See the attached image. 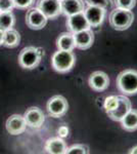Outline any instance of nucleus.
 I'll return each mask as SVG.
<instances>
[{"label": "nucleus", "mask_w": 137, "mask_h": 154, "mask_svg": "<svg viewBox=\"0 0 137 154\" xmlns=\"http://www.w3.org/2000/svg\"><path fill=\"white\" fill-rule=\"evenodd\" d=\"M46 108L51 117L59 118L67 113L69 109V104L64 97L53 96L47 102Z\"/></svg>", "instance_id": "nucleus-5"}, {"label": "nucleus", "mask_w": 137, "mask_h": 154, "mask_svg": "<svg viewBox=\"0 0 137 154\" xmlns=\"http://www.w3.org/2000/svg\"><path fill=\"white\" fill-rule=\"evenodd\" d=\"M118 102H119V97L118 96H109L108 98L106 99V101H104V110H106V112L108 113L109 111L114 110L115 108L117 107L118 105Z\"/></svg>", "instance_id": "nucleus-22"}, {"label": "nucleus", "mask_w": 137, "mask_h": 154, "mask_svg": "<svg viewBox=\"0 0 137 154\" xmlns=\"http://www.w3.org/2000/svg\"><path fill=\"white\" fill-rule=\"evenodd\" d=\"M3 39H4V31L2 29H0V45L3 44Z\"/></svg>", "instance_id": "nucleus-28"}, {"label": "nucleus", "mask_w": 137, "mask_h": 154, "mask_svg": "<svg viewBox=\"0 0 137 154\" xmlns=\"http://www.w3.org/2000/svg\"><path fill=\"white\" fill-rule=\"evenodd\" d=\"M35 0H13L14 7L19 9H26L33 5Z\"/></svg>", "instance_id": "nucleus-25"}, {"label": "nucleus", "mask_w": 137, "mask_h": 154, "mask_svg": "<svg viewBox=\"0 0 137 154\" xmlns=\"http://www.w3.org/2000/svg\"><path fill=\"white\" fill-rule=\"evenodd\" d=\"M75 39V46L79 49H88L91 48L94 41V33L91 29H86L73 34Z\"/></svg>", "instance_id": "nucleus-14"}, {"label": "nucleus", "mask_w": 137, "mask_h": 154, "mask_svg": "<svg viewBox=\"0 0 137 154\" xmlns=\"http://www.w3.org/2000/svg\"><path fill=\"white\" fill-rule=\"evenodd\" d=\"M115 4L118 8L131 11L136 5V0H115Z\"/></svg>", "instance_id": "nucleus-24"}, {"label": "nucleus", "mask_w": 137, "mask_h": 154, "mask_svg": "<svg viewBox=\"0 0 137 154\" xmlns=\"http://www.w3.org/2000/svg\"><path fill=\"white\" fill-rule=\"evenodd\" d=\"M57 134L61 138H66V137L69 136V128L66 125L59 126V128L57 130Z\"/></svg>", "instance_id": "nucleus-27"}, {"label": "nucleus", "mask_w": 137, "mask_h": 154, "mask_svg": "<svg viewBox=\"0 0 137 154\" xmlns=\"http://www.w3.org/2000/svg\"><path fill=\"white\" fill-rule=\"evenodd\" d=\"M56 46L58 49L61 51H73V49L76 48L75 46V39L74 35L71 32H64L57 37Z\"/></svg>", "instance_id": "nucleus-17"}, {"label": "nucleus", "mask_w": 137, "mask_h": 154, "mask_svg": "<svg viewBox=\"0 0 137 154\" xmlns=\"http://www.w3.org/2000/svg\"><path fill=\"white\" fill-rule=\"evenodd\" d=\"M44 51L35 46H27L23 48L19 54V64L24 69H35L40 64Z\"/></svg>", "instance_id": "nucleus-2"}, {"label": "nucleus", "mask_w": 137, "mask_h": 154, "mask_svg": "<svg viewBox=\"0 0 137 154\" xmlns=\"http://www.w3.org/2000/svg\"><path fill=\"white\" fill-rule=\"evenodd\" d=\"M5 126L8 134L16 136L24 133L27 128V125L24 119V116L19 115V114H13V115L9 116L7 118Z\"/></svg>", "instance_id": "nucleus-12"}, {"label": "nucleus", "mask_w": 137, "mask_h": 154, "mask_svg": "<svg viewBox=\"0 0 137 154\" xmlns=\"http://www.w3.org/2000/svg\"><path fill=\"white\" fill-rule=\"evenodd\" d=\"M83 14L90 27L96 28L103 23L104 17H106V9L101 8V7L88 5V7H85Z\"/></svg>", "instance_id": "nucleus-10"}, {"label": "nucleus", "mask_w": 137, "mask_h": 154, "mask_svg": "<svg viewBox=\"0 0 137 154\" xmlns=\"http://www.w3.org/2000/svg\"><path fill=\"white\" fill-rule=\"evenodd\" d=\"M67 28L69 29V31L71 33L74 34L76 32L90 29L91 27L88 22H87L83 12H79V14L68 17V20H67Z\"/></svg>", "instance_id": "nucleus-11"}, {"label": "nucleus", "mask_w": 137, "mask_h": 154, "mask_svg": "<svg viewBox=\"0 0 137 154\" xmlns=\"http://www.w3.org/2000/svg\"><path fill=\"white\" fill-rule=\"evenodd\" d=\"M47 19L45 14L39 8H31L27 11L26 14V24L30 29L41 30L46 26Z\"/></svg>", "instance_id": "nucleus-6"}, {"label": "nucleus", "mask_w": 137, "mask_h": 154, "mask_svg": "<svg viewBox=\"0 0 137 154\" xmlns=\"http://www.w3.org/2000/svg\"><path fill=\"white\" fill-rule=\"evenodd\" d=\"M75 56L73 51L58 49L53 54L51 58V66L59 73H67L71 71L75 65Z\"/></svg>", "instance_id": "nucleus-3"}, {"label": "nucleus", "mask_w": 137, "mask_h": 154, "mask_svg": "<svg viewBox=\"0 0 137 154\" xmlns=\"http://www.w3.org/2000/svg\"><path fill=\"white\" fill-rule=\"evenodd\" d=\"M13 7V0H0V11H11Z\"/></svg>", "instance_id": "nucleus-26"}, {"label": "nucleus", "mask_w": 137, "mask_h": 154, "mask_svg": "<svg viewBox=\"0 0 137 154\" xmlns=\"http://www.w3.org/2000/svg\"><path fill=\"white\" fill-rule=\"evenodd\" d=\"M37 8L46 16L47 19H56L61 14V5L59 0H38Z\"/></svg>", "instance_id": "nucleus-7"}, {"label": "nucleus", "mask_w": 137, "mask_h": 154, "mask_svg": "<svg viewBox=\"0 0 137 154\" xmlns=\"http://www.w3.org/2000/svg\"><path fill=\"white\" fill-rule=\"evenodd\" d=\"M24 119L26 121V125L33 128H39L43 125L45 120L43 111L38 107H31L27 109L24 114Z\"/></svg>", "instance_id": "nucleus-9"}, {"label": "nucleus", "mask_w": 137, "mask_h": 154, "mask_svg": "<svg viewBox=\"0 0 137 154\" xmlns=\"http://www.w3.org/2000/svg\"><path fill=\"white\" fill-rule=\"evenodd\" d=\"M117 88L125 96H133L137 94V70L127 69L121 72L117 77Z\"/></svg>", "instance_id": "nucleus-1"}, {"label": "nucleus", "mask_w": 137, "mask_h": 154, "mask_svg": "<svg viewBox=\"0 0 137 154\" xmlns=\"http://www.w3.org/2000/svg\"><path fill=\"white\" fill-rule=\"evenodd\" d=\"M89 148L88 146L83 145V144H76V145L71 146L67 149L66 154H88Z\"/></svg>", "instance_id": "nucleus-21"}, {"label": "nucleus", "mask_w": 137, "mask_h": 154, "mask_svg": "<svg viewBox=\"0 0 137 154\" xmlns=\"http://www.w3.org/2000/svg\"><path fill=\"white\" fill-rule=\"evenodd\" d=\"M85 3L88 5L101 7L103 9H108L112 6V0H85Z\"/></svg>", "instance_id": "nucleus-23"}, {"label": "nucleus", "mask_w": 137, "mask_h": 154, "mask_svg": "<svg viewBox=\"0 0 137 154\" xmlns=\"http://www.w3.org/2000/svg\"><path fill=\"white\" fill-rule=\"evenodd\" d=\"M19 42H21V35L16 30L11 28L4 31V39L2 45L8 48H13L19 45Z\"/></svg>", "instance_id": "nucleus-19"}, {"label": "nucleus", "mask_w": 137, "mask_h": 154, "mask_svg": "<svg viewBox=\"0 0 137 154\" xmlns=\"http://www.w3.org/2000/svg\"><path fill=\"white\" fill-rule=\"evenodd\" d=\"M118 97H119V102H118L117 107L114 110L106 113L109 117L111 118L112 120H115V121H121L124 116L132 109L131 102L127 98V96L122 95Z\"/></svg>", "instance_id": "nucleus-8"}, {"label": "nucleus", "mask_w": 137, "mask_h": 154, "mask_svg": "<svg viewBox=\"0 0 137 154\" xmlns=\"http://www.w3.org/2000/svg\"><path fill=\"white\" fill-rule=\"evenodd\" d=\"M44 149L47 153L51 154H64L67 151V143L61 137H53L46 141Z\"/></svg>", "instance_id": "nucleus-16"}, {"label": "nucleus", "mask_w": 137, "mask_h": 154, "mask_svg": "<svg viewBox=\"0 0 137 154\" xmlns=\"http://www.w3.org/2000/svg\"><path fill=\"white\" fill-rule=\"evenodd\" d=\"M122 128L127 131H134L137 130V110L131 109L121 120Z\"/></svg>", "instance_id": "nucleus-18"}, {"label": "nucleus", "mask_w": 137, "mask_h": 154, "mask_svg": "<svg viewBox=\"0 0 137 154\" xmlns=\"http://www.w3.org/2000/svg\"><path fill=\"white\" fill-rule=\"evenodd\" d=\"M0 12H1V11H0Z\"/></svg>", "instance_id": "nucleus-31"}, {"label": "nucleus", "mask_w": 137, "mask_h": 154, "mask_svg": "<svg viewBox=\"0 0 137 154\" xmlns=\"http://www.w3.org/2000/svg\"><path fill=\"white\" fill-rule=\"evenodd\" d=\"M129 153H130V154H137V146L132 148L131 150L129 151Z\"/></svg>", "instance_id": "nucleus-29"}, {"label": "nucleus", "mask_w": 137, "mask_h": 154, "mask_svg": "<svg viewBox=\"0 0 137 154\" xmlns=\"http://www.w3.org/2000/svg\"><path fill=\"white\" fill-rule=\"evenodd\" d=\"M59 1H61V0H59Z\"/></svg>", "instance_id": "nucleus-30"}, {"label": "nucleus", "mask_w": 137, "mask_h": 154, "mask_svg": "<svg viewBox=\"0 0 137 154\" xmlns=\"http://www.w3.org/2000/svg\"><path fill=\"white\" fill-rule=\"evenodd\" d=\"M61 14L66 17L83 12L85 9V2L83 0H61Z\"/></svg>", "instance_id": "nucleus-15"}, {"label": "nucleus", "mask_w": 137, "mask_h": 154, "mask_svg": "<svg viewBox=\"0 0 137 154\" xmlns=\"http://www.w3.org/2000/svg\"><path fill=\"white\" fill-rule=\"evenodd\" d=\"M134 16L132 14L131 11L128 9H123V8H118L114 9L109 14V25L118 31H124L127 30L129 27L131 26L133 23Z\"/></svg>", "instance_id": "nucleus-4"}, {"label": "nucleus", "mask_w": 137, "mask_h": 154, "mask_svg": "<svg viewBox=\"0 0 137 154\" xmlns=\"http://www.w3.org/2000/svg\"><path fill=\"white\" fill-rule=\"evenodd\" d=\"M16 24V18L11 11H1L0 12V29L6 31L11 29Z\"/></svg>", "instance_id": "nucleus-20"}, {"label": "nucleus", "mask_w": 137, "mask_h": 154, "mask_svg": "<svg viewBox=\"0 0 137 154\" xmlns=\"http://www.w3.org/2000/svg\"><path fill=\"white\" fill-rule=\"evenodd\" d=\"M89 85L95 91H103L109 88V78L103 71H95L89 77Z\"/></svg>", "instance_id": "nucleus-13"}]
</instances>
